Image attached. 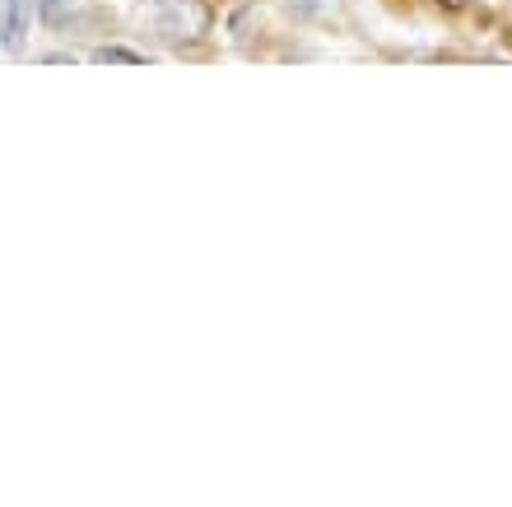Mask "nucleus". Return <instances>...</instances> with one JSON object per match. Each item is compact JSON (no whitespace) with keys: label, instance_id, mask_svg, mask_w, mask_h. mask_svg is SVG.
I'll list each match as a JSON object with an SVG mask.
<instances>
[{"label":"nucleus","instance_id":"obj_1","mask_svg":"<svg viewBox=\"0 0 512 507\" xmlns=\"http://www.w3.org/2000/svg\"><path fill=\"white\" fill-rule=\"evenodd\" d=\"M154 28L163 42L191 47L210 33V5L205 0H154Z\"/></svg>","mask_w":512,"mask_h":507},{"label":"nucleus","instance_id":"obj_3","mask_svg":"<svg viewBox=\"0 0 512 507\" xmlns=\"http://www.w3.org/2000/svg\"><path fill=\"white\" fill-rule=\"evenodd\" d=\"M94 61L98 66H108V61H117V66H145V52H131V47H98Z\"/></svg>","mask_w":512,"mask_h":507},{"label":"nucleus","instance_id":"obj_4","mask_svg":"<svg viewBox=\"0 0 512 507\" xmlns=\"http://www.w3.org/2000/svg\"><path fill=\"white\" fill-rule=\"evenodd\" d=\"M438 5H443V10H461V5H466V0H438Z\"/></svg>","mask_w":512,"mask_h":507},{"label":"nucleus","instance_id":"obj_2","mask_svg":"<svg viewBox=\"0 0 512 507\" xmlns=\"http://www.w3.org/2000/svg\"><path fill=\"white\" fill-rule=\"evenodd\" d=\"M28 33H33V0H0V47L19 56Z\"/></svg>","mask_w":512,"mask_h":507}]
</instances>
